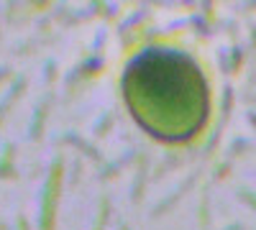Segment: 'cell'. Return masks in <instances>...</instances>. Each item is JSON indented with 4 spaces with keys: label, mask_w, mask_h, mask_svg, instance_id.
I'll use <instances>...</instances> for the list:
<instances>
[{
    "label": "cell",
    "mask_w": 256,
    "mask_h": 230,
    "mask_svg": "<svg viewBox=\"0 0 256 230\" xmlns=\"http://www.w3.org/2000/svg\"><path fill=\"white\" fill-rule=\"evenodd\" d=\"M123 95L141 128L164 141L192 138L208 118L200 67L172 49L141 51L123 74Z\"/></svg>",
    "instance_id": "1"
}]
</instances>
